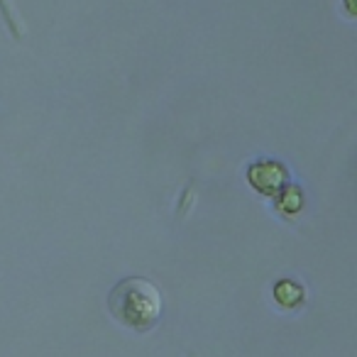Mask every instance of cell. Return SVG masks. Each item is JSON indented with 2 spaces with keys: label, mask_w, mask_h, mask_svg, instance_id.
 Wrapping results in <instances>:
<instances>
[{
  "label": "cell",
  "mask_w": 357,
  "mask_h": 357,
  "mask_svg": "<svg viewBox=\"0 0 357 357\" xmlns=\"http://www.w3.org/2000/svg\"><path fill=\"white\" fill-rule=\"evenodd\" d=\"M108 308L118 323L135 333H147L162 318V294L149 279L128 277L108 294Z\"/></svg>",
  "instance_id": "1"
},
{
  "label": "cell",
  "mask_w": 357,
  "mask_h": 357,
  "mask_svg": "<svg viewBox=\"0 0 357 357\" xmlns=\"http://www.w3.org/2000/svg\"><path fill=\"white\" fill-rule=\"evenodd\" d=\"M248 184L257 194L274 199L284 186H289V169L277 159H257L248 167Z\"/></svg>",
  "instance_id": "2"
},
{
  "label": "cell",
  "mask_w": 357,
  "mask_h": 357,
  "mask_svg": "<svg viewBox=\"0 0 357 357\" xmlns=\"http://www.w3.org/2000/svg\"><path fill=\"white\" fill-rule=\"evenodd\" d=\"M0 17H3V22H6V27L10 30V35L15 40H22L27 35L25 17H22L15 0H0Z\"/></svg>",
  "instance_id": "3"
},
{
  "label": "cell",
  "mask_w": 357,
  "mask_h": 357,
  "mask_svg": "<svg viewBox=\"0 0 357 357\" xmlns=\"http://www.w3.org/2000/svg\"><path fill=\"white\" fill-rule=\"evenodd\" d=\"M274 201H277V211L282 215H298L303 208V194H301V189L294 184L284 186V189L274 196Z\"/></svg>",
  "instance_id": "4"
},
{
  "label": "cell",
  "mask_w": 357,
  "mask_h": 357,
  "mask_svg": "<svg viewBox=\"0 0 357 357\" xmlns=\"http://www.w3.org/2000/svg\"><path fill=\"white\" fill-rule=\"evenodd\" d=\"M274 298L282 303L284 308H294L303 301V289L298 287L291 279H282V282L274 287Z\"/></svg>",
  "instance_id": "5"
},
{
  "label": "cell",
  "mask_w": 357,
  "mask_h": 357,
  "mask_svg": "<svg viewBox=\"0 0 357 357\" xmlns=\"http://www.w3.org/2000/svg\"><path fill=\"white\" fill-rule=\"evenodd\" d=\"M347 6V17H355V8H352V0H345Z\"/></svg>",
  "instance_id": "6"
}]
</instances>
